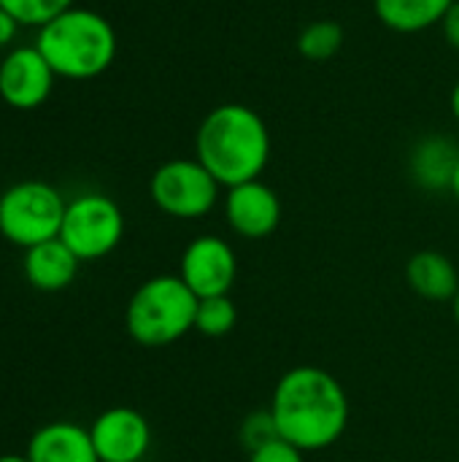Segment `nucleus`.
<instances>
[{"label":"nucleus","mask_w":459,"mask_h":462,"mask_svg":"<svg viewBox=\"0 0 459 462\" xmlns=\"http://www.w3.org/2000/svg\"><path fill=\"white\" fill-rule=\"evenodd\" d=\"M271 414L279 439L300 452H322L333 447L349 428V395L344 384L325 368L298 365L287 371L273 390Z\"/></svg>","instance_id":"obj_1"},{"label":"nucleus","mask_w":459,"mask_h":462,"mask_svg":"<svg viewBox=\"0 0 459 462\" xmlns=\"http://www.w3.org/2000/svg\"><path fill=\"white\" fill-rule=\"evenodd\" d=\"M195 157L225 189L254 181L271 160V130L252 106L222 103L203 116Z\"/></svg>","instance_id":"obj_2"},{"label":"nucleus","mask_w":459,"mask_h":462,"mask_svg":"<svg viewBox=\"0 0 459 462\" xmlns=\"http://www.w3.org/2000/svg\"><path fill=\"white\" fill-rule=\"evenodd\" d=\"M35 49L46 57L57 79L87 81L114 65L119 41L114 24L100 11L70 5L38 27Z\"/></svg>","instance_id":"obj_3"},{"label":"nucleus","mask_w":459,"mask_h":462,"mask_svg":"<svg viewBox=\"0 0 459 462\" xmlns=\"http://www.w3.org/2000/svg\"><path fill=\"white\" fill-rule=\"evenodd\" d=\"M197 303L200 298L181 282V276H151L130 295L124 328L141 346H170L195 330Z\"/></svg>","instance_id":"obj_4"},{"label":"nucleus","mask_w":459,"mask_h":462,"mask_svg":"<svg viewBox=\"0 0 459 462\" xmlns=\"http://www.w3.org/2000/svg\"><path fill=\"white\" fill-rule=\"evenodd\" d=\"M68 200L62 192L38 179H24L0 192V236L22 249L60 238Z\"/></svg>","instance_id":"obj_5"},{"label":"nucleus","mask_w":459,"mask_h":462,"mask_svg":"<svg viewBox=\"0 0 459 462\" xmlns=\"http://www.w3.org/2000/svg\"><path fill=\"white\" fill-rule=\"evenodd\" d=\"M124 238V214L119 203L103 192H84L68 200L60 241L81 260L108 257Z\"/></svg>","instance_id":"obj_6"},{"label":"nucleus","mask_w":459,"mask_h":462,"mask_svg":"<svg viewBox=\"0 0 459 462\" xmlns=\"http://www.w3.org/2000/svg\"><path fill=\"white\" fill-rule=\"evenodd\" d=\"M222 184L197 157L162 162L149 181L151 203L173 219H203L219 203Z\"/></svg>","instance_id":"obj_7"},{"label":"nucleus","mask_w":459,"mask_h":462,"mask_svg":"<svg viewBox=\"0 0 459 462\" xmlns=\"http://www.w3.org/2000/svg\"><path fill=\"white\" fill-rule=\"evenodd\" d=\"M57 84V73L32 46H14L0 60V100L14 111L41 108Z\"/></svg>","instance_id":"obj_8"},{"label":"nucleus","mask_w":459,"mask_h":462,"mask_svg":"<svg viewBox=\"0 0 459 462\" xmlns=\"http://www.w3.org/2000/svg\"><path fill=\"white\" fill-rule=\"evenodd\" d=\"M179 276L197 298L230 295L238 279L235 249L219 236H197L181 254Z\"/></svg>","instance_id":"obj_9"},{"label":"nucleus","mask_w":459,"mask_h":462,"mask_svg":"<svg viewBox=\"0 0 459 462\" xmlns=\"http://www.w3.org/2000/svg\"><path fill=\"white\" fill-rule=\"evenodd\" d=\"M89 436L100 462H141L151 449V425L130 406H114L97 414Z\"/></svg>","instance_id":"obj_10"},{"label":"nucleus","mask_w":459,"mask_h":462,"mask_svg":"<svg viewBox=\"0 0 459 462\" xmlns=\"http://www.w3.org/2000/svg\"><path fill=\"white\" fill-rule=\"evenodd\" d=\"M225 219L230 230L241 238L260 241L279 230L281 225V200L273 187L254 179L238 187H230L225 195Z\"/></svg>","instance_id":"obj_11"},{"label":"nucleus","mask_w":459,"mask_h":462,"mask_svg":"<svg viewBox=\"0 0 459 462\" xmlns=\"http://www.w3.org/2000/svg\"><path fill=\"white\" fill-rule=\"evenodd\" d=\"M24 457L30 462H100L89 428L70 420L41 425L30 436Z\"/></svg>","instance_id":"obj_12"},{"label":"nucleus","mask_w":459,"mask_h":462,"mask_svg":"<svg viewBox=\"0 0 459 462\" xmlns=\"http://www.w3.org/2000/svg\"><path fill=\"white\" fill-rule=\"evenodd\" d=\"M459 165V143L449 135H425L414 143L409 171L417 187L425 192H452Z\"/></svg>","instance_id":"obj_13"},{"label":"nucleus","mask_w":459,"mask_h":462,"mask_svg":"<svg viewBox=\"0 0 459 462\" xmlns=\"http://www.w3.org/2000/svg\"><path fill=\"white\" fill-rule=\"evenodd\" d=\"M78 268H81V260L60 238L30 246L24 249V257H22V273L27 284L38 292L68 290L76 282Z\"/></svg>","instance_id":"obj_14"},{"label":"nucleus","mask_w":459,"mask_h":462,"mask_svg":"<svg viewBox=\"0 0 459 462\" xmlns=\"http://www.w3.org/2000/svg\"><path fill=\"white\" fill-rule=\"evenodd\" d=\"M406 282L409 287L425 298V300H436V303H446L454 300L459 292V273L457 265L433 249L417 252L409 265H406Z\"/></svg>","instance_id":"obj_15"},{"label":"nucleus","mask_w":459,"mask_h":462,"mask_svg":"<svg viewBox=\"0 0 459 462\" xmlns=\"http://www.w3.org/2000/svg\"><path fill=\"white\" fill-rule=\"evenodd\" d=\"M454 0H373V11L392 32H425L446 16Z\"/></svg>","instance_id":"obj_16"},{"label":"nucleus","mask_w":459,"mask_h":462,"mask_svg":"<svg viewBox=\"0 0 459 462\" xmlns=\"http://www.w3.org/2000/svg\"><path fill=\"white\" fill-rule=\"evenodd\" d=\"M344 27L333 19H317L311 24H306L298 35V51L300 57L311 60V62H327L330 57H335L344 46Z\"/></svg>","instance_id":"obj_17"},{"label":"nucleus","mask_w":459,"mask_h":462,"mask_svg":"<svg viewBox=\"0 0 459 462\" xmlns=\"http://www.w3.org/2000/svg\"><path fill=\"white\" fill-rule=\"evenodd\" d=\"M238 325V309L230 295H214V298H200L197 303V317H195V330L206 338H225L233 333Z\"/></svg>","instance_id":"obj_18"},{"label":"nucleus","mask_w":459,"mask_h":462,"mask_svg":"<svg viewBox=\"0 0 459 462\" xmlns=\"http://www.w3.org/2000/svg\"><path fill=\"white\" fill-rule=\"evenodd\" d=\"M0 5L11 11L22 27H43L46 22L76 5V0H0Z\"/></svg>","instance_id":"obj_19"},{"label":"nucleus","mask_w":459,"mask_h":462,"mask_svg":"<svg viewBox=\"0 0 459 462\" xmlns=\"http://www.w3.org/2000/svg\"><path fill=\"white\" fill-rule=\"evenodd\" d=\"M273 439H279V430H276V422H273V414L271 409L265 411H252L243 422H241V441L249 452L271 444Z\"/></svg>","instance_id":"obj_20"},{"label":"nucleus","mask_w":459,"mask_h":462,"mask_svg":"<svg viewBox=\"0 0 459 462\" xmlns=\"http://www.w3.org/2000/svg\"><path fill=\"white\" fill-rule=\"evenodd\" d=\"M303 455L298 447H292L289 441L284 439H273L271 444L249 452V462H303Z\"/></svg>","instance_id":"obj_21"},{"label":"nucleus","mask_w":459,"mask_h":462,"mask_svg":"<svg viewBox=\"0 0 459 462\" xmlns=\"http://www.w3.org/2000/svg\"><path fill=\"white\" fill-rule=\"evenodd\" d=\"M441 30H444L446 43L459 51V0L452 3V8L446 11V16L441 19Z\"/></svg>","instance_id":"obj_22"},{"label":"nucleus","mask_w":459,"mask_h":462,"mask_svg":"<svg viewBox=\"0 0 459 462\" xmlns=\"http://www.w3.org/2000/svg\"><path fill=\"white\" fill-rule=\"evenodd\" d=\"M19 30H22V24L14 19V14H11V11H5V8L0 5V49L11 46V43H14V38L19 35Z\"/></svg>","instance_id":"obj_23"},{"label":"nucleus","mask_w":459,"mask_h":462,"mask_svg":"<svg viewBox=\"0 0 459 462\" xmlns=\"http://www.w3.org/2000/svg\"><path fill=\"white\" fill-rule=\"evenodd\" d=\"M452 114H454V119L459 122V79H457V84H454V89H452Z\"/></svg>","instance_id":"obj_24"},{"label":"nucleus","mask_w":459,"mask_h":462,"mask_svg":"<svg viewBox=\"0 0 459 462\" xmlns=\"http://www.w3.org/2000/svg\"><path fill=\"white\" fill-rule=\"evenodd\" d=\"M0 462H30L24 455H0Z\"/></svg>","instance_id":"obj_25"},{"label":"nucleus","mask_w":459,"mask_h":462,"mask_svg":"<svg viewBox=\"0 0 459 462\" xmlns=\"http://www.w3.org/2000/svg\"><path fill=\"white\" fill-rule=\"evenodd\" d=\"M452 195L457 198V203H459V165H457V173H454V184H452Z\"/></svg>","instance_id":"obj_26"},{"label":"nucleus","mask_w":459,"mask_h":462,"mask_svg":"<svg viewBox=\"0 0 459 462\" xmlns=\"http://www.w3.org/2000/svg\"><path fill=\"white\" fill-rule=\"evenodd\" d=\"M452 309H454V322L459 325V292L454 295V300H452Z\"/></svg>","instance_id":"obj_27"}]
</instances>
